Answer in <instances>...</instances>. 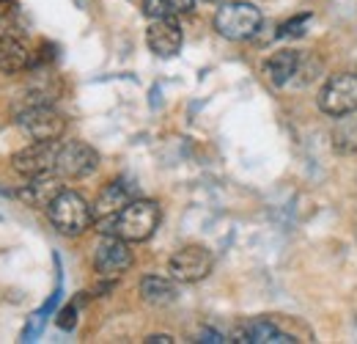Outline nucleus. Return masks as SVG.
I'll list each match as a JSON object with an SVG mask.
<instances>
[{
	"label": "nucleus",
	"instance_id": "f257e3e1",
	"mask_svg": "<svg viewBox=\"0 0 357 344\" xmlns=\"http://www.w3.org/2000/svg\"><path fill=\"white\" fill-rule=\"evenodd\" d=\"M160 217H162V213H160V204L157 201L132 199L119 215L107 223L110 226L107 231L110 234H119L127 243H143V240H149L157 231Z\"/></svg>",
	"mask_w": 357,
	"mask_h": 344
},
{
	"label": "nucleus",
	"instance_id": "f03ea898",
	"mask_svg": "<svg viewBox=\"0 0 357 344\" xmlns=\"http://www.w3.org/2000/svg\"><path fill=\"white\" fill-rule=\"evenodd\" d=\"M261 22H264L261 11L248 0H228L215 14V31L228 42L253 39L259 34Z\"/></svg>",
	"mask_w": 357,
	"mask_h": 344
},
{
	"label": "nucleus",
	"instance_id": "7ed1b4c3",
	"mask_svg": "<svg viewBox=\"0 0 357 344\" xmlns=\"http://www.w3.org/2000/svg\"><path fill=\"white\" fill-rule=\"evenodd\" d=\"M47 215L61 234H69V237L89 231L91 223H93V210H91L89 201L80 193L66 190V187L52 199V204L47 207Z\"/></svg>",
	"mask_w": 357,
	"mask_h": 344
},
{
	"label": "nucleus",
	"instance_id": "20e7f679",
	"mask_svg": "<svg viewBox=\"0 0 357 344\" xmlns=\"http://www.w3.org/2000/svg\"><path fill=\"white\" fill-rule=\"evenodd\" d=\"M31 66V52L25 44V31L14 14L0 17V72L17 75Z\"/></svg>",
	"mask_w": 357,
	"mask_h": 344
},
{
	"label": "nucleus",
	"instance_id": "39448f33",
	"mask_svg": "<svg viewBox=\"0 0 357 344\" xmlns=\"http://www.w3.org/2000/svg\"><path fill=\"white\" fill-rule=\"evenodd\" d=\"M17 124L20 129L31 138V141H61V135L66 132V119L63 113H58L52 105H31L22 108L17 113Z\"/></svg>",
	"mask_w": 357,
	"mask_h": 344
},
{
	"label": "nucleus",
	"instance_id": "423d86ee",
	"mask_svg": "<svg viewBox=\"0 0 357 344\" xmlns=\"http://www.w3.org/2000/svg\"><path fill=\"white\" fill-rule=\"evenodd\" d=\"M319 108L333 116V119H341V116H349L357 110V75L349 72H341V75H333L321 91H319Z\"/></svg>",
	"mask_w": 357,
	"mask_h": 344
},
{
	"label": "nucleus",
	"instance_id": "0eeeda50",
	"mask_svg": "<svg viewBox=\"0 0 357 344\" xmlns=\"http://www.w3.org/2000/svg\"><path fill=\"white\" fill-rule=\"evenodd\" d=\"M215 267V257L209 248L204 245H184L178 248L176 254L168 261V273L174 281L181 284H195V281H204Z\"/></svg>",
	"mask_w": 357,
	"mask_h": 344
},
{
	"label": "nucleus",
	"instance_id": "6e6552de",
	"mask_svg": "<svg viewBox=\"0 0 357 344\" xmlns=\"http://www.w3.org/2000/svg\"><path fill=\"white\" fill-rule=\"evenodd\" d=\"M58 141H33L31 146H25L22 152L14 155V171L25 179H36V176H50L55 173L58 163Z\"/></svg>",
	"mask_w": 357,
	"mask_h": 344
},
{
	"label": "nucleus",
	"instance_id": "1a4fd4ad",
	"mask_svg": "<svg viewBox=\"0 0 357 344\" xmlns=\"http://www.w3.org/2000/svg\"><path fill=\"white\" fill-rule=\"evenodd\" d=\"M93 267L102 278H119L132 267V251L119 234H107L93 248Z\"/></svg>",
	"mask_w": 357,
	"mask_h": 344
},
{
	"label": "nucleus",
	"instance_id": "9d476101",
	"mask_svg": "<svg viewBox=\"0 0 357 344\" xmlns=\"http://www.w3.org/2000/svg\"><path fill=\"white\" fill-rule=\"evenodd\" d=\"M99 166V155L96 149L83 143V141H69L61 143L58 149V163H55V173L63 179H83L91 176Z\"/></svg>",
	"mask_w": 357,
	"mask_h": 344
},
{
	"label": "nucleus",
	"instance_id": "9b49d317",
	"mask_svg": "<svg viewBox=\"0 0 357 344\" xmlns=\"http://www.w3.org/2000/svg\"><path fill=\"white\" fill-rule=\"evenodd\" d=\"M234 342L239 344H294L297 339L280 328L278 320H245L234 331Z\"/></svg>",
	"mask_w": 357,
	"mask_h": 344
},
{
	"label": "nucleus",
	"instance_id": "f8f14e48",
	"mask_svg": "<svg viewBox=\"0 0 357 344\" xmlns=\"http://www.w3.org/2000/svg\"><path fill=\"white\" fill-rule=\"evenodd\" d=\"M146 42L149 50L160 58H174L181 42H184V34H181V25H178L176 17H160V20H151L149 31H146Z\"/></svg>",
	"mask_w": 357,
	"mask_h": 344
},
{
	"label": "nucleus",
	"instance_id": "ddd939ff",
	"mask_svg": "<svg viewBox=\"0 0 357 344\" xmlns=\"http://www.w3.org/2000/svg\"><path fill=\"white\" fill-rule=\"evenodd\" d=\"M135 199V190L127 185V182H110L102 193H99V199H96V204L91 207L93 210V220H99V223H110L113 217L119 215L130 201Z\"/></svg>",
	"mask_w": 357,
	"mask_h": 344
},
{
	"label": "nucleus",
	"instance_id": "4468645a",
	"mask_svg": "<svg viewBox=\"0 0 357 344\" xmlns=\"http://www.w3.org/2000/svg\"><path fill=\"white\" fill-rule=\"evenodd\" d=\"M61 190H63L61 176H58V173H50V176L28 179V185H22L14 196H17L22 204H28V207L42 210V207H50V204H52V199H55Z\"/></svg>",
	"mask_w": 357,
	"mask_h": 344
},
{
	"label": "nucleus",
	"instance_id": "2eb2a0df",
	"mask_svg": "<svg viewBox=\"0 0 357 344\" xmlns=\"http://www.w3.org/2000/svg\"><path fill=\"white\" fill-rule=\"evenodd\" d=\"M300 52L297 50H278L272 52L267 61H264V75L272 86H286L294 75H297V66H300Z\"/></svg>",
	"mask_w": 357,
	"mask_h": 344
},
{
	"label": "nucleus",
	"instance_id": "dca6fc26",
	"mask_svg": "<svg viewBox=\"0 0 357 344\" xmlns=\"http://www.w3.org/2000/svg\"><path fill=\"white\" fill-rule=\"evenodd\" d=\"M137 292H140V298L149 303V306H171L178 298L176 284L171 278H162V275H146V278H140Z\"/></svg>",
	"mask_w": 357,
	"mask_h": 344
},
{
	"label": "nucleus",
	"instance_id": "f3484780",
	"mask_svg": "<svg viewBox=\"0 0 357 344\" xmlns=\"http://www.w3.org/2000/svg\"><path fill=\"white\" fill-rule=\"evenodd\" d=\"M192 3H195V0H146V3H143V11H146V17H151V20H160V17H181V14H190V11H192Z\"/></svg>",
	"mask_w": 357,
	"mask_h": 344
},
{
	"label": "nucleus",
	"instance_id": "a211bd4d",
	"mask_svg": "<svg viewBox=\"0 0 357 344\" xmlns=\"http://www.w3.org/2000/svg\"><path fill=\"white\" fill-rule=\"evenodd\" d=\"M335 146L341 152H355L357 149V119H347V124L335 129Z\"/></svg>",
	"mask_w": 357,
	"mask_h": 344
},
{
	"label": "nucleus",
	"instance_id": "6ab92c4d",
	"mask_svg": "<svg viewBox=\"0 0 357 344\" xmlns=\"http://www.w3.org/2000/svg\"><path fill=\"white\" fill-rule=\"evenodd\" d=\"M308 22H311V14H297V17L286 20V22L278 28V36H280V39H297V36L305 34V25H308Z\"/></svg>",
	"mask_w": 357,
	"mask_h": 344
},
{
	"label": "nucleus",
	"instance_id": "aec40b11",
	"mask_svg": "<svg viewBox=\"0 0 357 344\" xmlns=\"http://www.w3.org/2000/svg\"><path fill=\"white\" fill-rule=\"evenodd\" d=\"M55 322H58L61 331H75V325H77V303H69L66 308H61Z\"/></svg>",
	"mask_w": 357,
	"mask_h": 344
},
{
	"label": "nucleus",
	"instance_id": "412c9836",
	"mask_svg": "<svg viewBox=\"0 0 357 344\" xmlns=\"http://www.w3.org/2000/svg\"><path fill=\"white\" fill-rule=\"evenodd\" d=\"M47 317H42V314H36L28 325H25V331H22V342H33L39 334H42V325H45Z\"/></svg>",
	"mask_w": 357,
	"mask_h": 344
},
{
	"label": "nucleus",
	"instance_id": "4be33fe9",
	"mask_svg": "<svg viewBox=\"0 0 357 344\" xmlns=\"http://www.w3.org/2000/svg\"><path fill=\"white\" fill-rule=\"evenodd\" d=\"M198 342H215V344H223L228 339H223V334H218V331H212V328H206V331H201V339Z\"/></svg>",
	"mask_w": 357,
	"mask_h": 344
},
{
	"label": "nucleus",
	"instance_id": "5701e85b",
	"mask_svg": "<svg viewBox=\"0 0 357 344\" xmlns=\"http://www.w3.org/2000/svg\"><path fill=\"white\" fill-rule=\"evenodd\" d=\"M146 344H174V336H168V334H154V336H146Z\"/></svg>",
	"mask_w": 357,
	"mask_h": 344
},
{
	"label": "nucleus",
	"instance_id": "b1692460",
	"mask_svg": "<svg viewBox=\"0 0 357 344\" xmlns=\"http://www.w3.org/2000/svg\"><path fill=\"white\" fill-rule=\"evenodd\" d=\"M206 3H220V0H206Z\"/></svg>",
	"mask_w": 357,
	"mask_h": 344
}]
</instances>
